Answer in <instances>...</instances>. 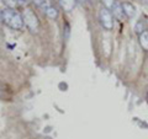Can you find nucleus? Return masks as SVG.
<instances>
[{"label":"nucleus","mask_w":148,"mask_h":139,"mask_svg":"<svg viewBox=\"0 0 148 139\" xmlns=\"http://www.w3.org/2000/svg\"><path fill=\"white\" fill-rule=\"evenodd\" d=\"M1 20L5 25H8L12 30H21L24 27V20L22 16L15 9L6 7L1 11Z\"/></svg>","instance_id":"obj_1"},{"label":"nucleus","mask_w":148,"mask_h":139,"mask_svg":"<svg viewBox=\"0 0 148 139\" xmlns=\"http://www.w3.org/2000/svg\"><path fill=\"white\" fill-rule=\"evenodd\" d=\"M22 20L25 26L29 29L32 33H37L40 31V21L36 14L32 11V9H26L22 14Z\"/></svg>","instance_id":"obj_2"},{"label":"nucleus","mask_w":148,"mask_h":139,"mask_svg":"<svg viewBox=\"0 0 148 139\" xmlns=\"http://www.w3.org/2000/svg\"><path fill=\"white\" fill-rule=\"evenodd\" d=\"M99 20L101 26L104 27L106 31H111L114 29V16L109 9L103 7L99 12Z\"/></svg>","instance_id":"obj_3"},{"label":"nucleus","mask_w":148,"mask_h":139,"mask_svg":"<svg viewBox=\"0 0 148 139\" xmlns=\"http://www.w3.org/2000/svg\"><path fill=\"white\" fill-rule=\"evenodd\" d=\"M111 12H112L114 17H116L117 20H122L123 18V9H122V4L120 1H115L112 9H111Z\"/></svg>","instance_id":"obj_4"},{"label":"nucleus","mask_w":148,"mask_h":139,"mask_svg":"<svg viewBox=\"0 0 148 139\" xmlns=\"http://www.w3.org/2000/svg\"><path fill=\"white\" fill-rule=\"evenodd\" d=\"M122 9H123V14L126 15L128 18H132L133 16H135V14H136V7L133 6V4L131 3H123L122 4Z\"/></svg>","instance_id":"obj_5"},{"label":"nucleus","mask_w":148,"mask_h":139,"mask_svg":"<svg viewBox=\"0 0 148 139\" xmlns=\"http://www.w3.org/2000/svg\"><path fill=\"white\" fill-rule=\"evenodd\" d=\"M138 41H140L141 47L145 50H148V30L142 32V33L138 36Z\"/></svg>","instance_id":"obj_6"},{"label":"nucleus","mask_w":148,"mask_h":139,"mask_svg":"<svg viewBox=\"0 0 148 139\" xmlns=\"http://www.w3.org/2000/svg\"><path fill=\"white\" fill-rule=\"evenodd\" d=\"M75 1L77 0H59V4L64 9V11H72L75 6Z\"/></svg>","instance_id":"obj_7"},{"label":"nucleus","mask_w":148,"mask_h":139,"mask_svg":"<svg viewBox=\"0 0 148 139\" xmlns=\"http://www.w3.org/2000/svg\"><path fill=\"white\" fill-rule=\"evenodd\" d=\"M45 12H46V15H47L49 18H52V20H54V18L58 17V10L54 6H51V5L47 6L46 7V10H45Z\"/></svg>","instance_id":"obj_8"},{"label":"nucleus","mask_w":148,"mask_h":139,"mask_svg":"<svg viewBox=\"0 0 148 139\" xmlns=\"http://www.w3.org/2000/svg\"><path fill=\"white\" fill-rule=\"evenodd\" d=\"M147 30V26H146V21L145 20H140V21H137V24L135 26V31H136V33L140 36L142 32H145Z\"/></svg>","instance_id":"obj_9"},{"label":"nucleus","mask_w":148,"mask_h":139,"mask_svg":"<svg viewBox=\"0 0 148 139\" xmlns=\"http://www.w3.org/2000/svg\"><path fill=\"white\" fill-rule=\"evenodd\" d=\"M32 3L35 4L36 6H38V7H43L45 10H46V7H47V0H32Z\"/></svg>","instance_id":"obj_10"},{"label":"nucleus","mask_w":148,"mask_h":139,"mask_svg":"<svg viewBox=\"0 0 148 139\" xmlns=\"http://www.w3.org/2000/svg\"><path fill=\"white\" fill-rule=\"evenodd\" d=\"M101 3H103L104 7H106V9H112L114 4H115V0H101Z\"/></svg>","instance_id":"obj_11"},{"label":"nucleus","mask_w":148,"mask_h":139,"mask_svg":"<svg viewBox=\"0 0 148 139\" xmlns=\"http://www.w3.org/2000/svg\"><path fill=\"white\" fill-rule=\"evenodd\" d=\"M3 1L8 7H10V9H14V6L17 4V0H3Z\"/></svg>","instance_id":"obj_12"},{"label":"nucleus","mask_w":148,"mask_h":139,"mask_svg":"<svg viewBox=\"0 0 148 139\" xmlns=\"http://www.w3.org/2000/svg\"><path fill=\"white\" fill-rule=\"evenodd\" d=\"M30 0H17V4H20V5H26V4H29Z\"/></svg>","instance_id":"obj_13"},{"label":"nucleus","mask_w":148,"mask_h":139,"mask_svg":"<svg viewBox=\"0 0 148 139\" xmlns=\"http://www.w3.org/2000/svg\"><path fill=\"white\" fill-rule=\"evenodd\" d=\"M77 1H78V3H80V4H84L86 0H77Z\"/></svg>","instance_id":"obj_14"},{"label":"nucleus","mask_w":148,"mask_h":139,"mask_svg":"<svg viewBox=\"0 0 148 139\" xmlns=\"http://www.w3.org/2000/svg\"><path fill=\"white\" fill-rule=\"evenodd\" d=\"M0 20H1V11H0Z\"/></svg>","instance_id":"obj_15"},{"label":"nucleus","mask_w":148,"mask_h":139,"mask_svg":"<svg viewBox=\"0 0 148 139\" xmlns=\"http://www.w3.org/2000/svg\"><path fill=\"white\" fill-rule=\"evenodd\" d=\"M147 100H148V91H147Z\"/></svg>","instance_id":"obj_16"}]
</instances>
